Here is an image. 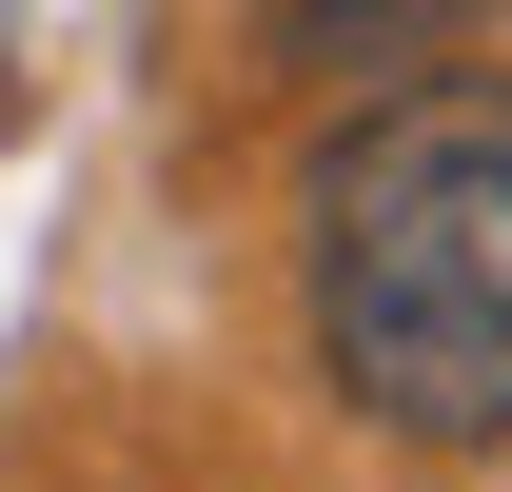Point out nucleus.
<instances>
[{"label":"nucleus","instance_id":"2","mask_svg":"<svg viewBox=\"0 0 512 492\" xmlns=\"http://www.w3.org/2000/svg\"><path fill=\"white\" fill-rule=\"evenodd\" d=\"M296 20V60H414L434 40V0H276Z\"/></svg>","mask_w":512,"mask_h":492},{"label":"nucleus","instance_id":"1","mask_svg":"<svg viewBox=\"0 0 512 492\" xmlns=\"http://www.w3.org/2000/svg\"><path fill=\"white\" fill-rule=\"evenodd\" d=\"M316 355L414 453L512 433V79H414L316 158Z\"/></svg>","mask_w":512,"mask_h":492}]
</instances>
